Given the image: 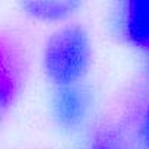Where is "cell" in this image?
Wrapping results in <instances>:
<instances>
[{
  "mask_svg": "<svg viewBox=\"0 0 149 149\" xmlns=\"http://www.w3.org/2000/svg\"><path fill=\"white\" fill-rule=\"evenodd\" d=\"M85 149H124L118 137L111 134H102L95 137Z\"/></svg>",
  "mask_w": 149,
  "mask_h": 149,
  "instance_id": "5",
  "label": "cell"
},
{
  "mask_svg": "<svg viewBox=\"0 0 149 149\" xmlns=\"http://www.w3.org/2000/svg\"><path fill=\"white\" fill-rule=\"evenodd\" d=\"M120 26L130 44L149 53V0L123 3Z\"/></svg>",
  "mask_w": 149,
  "mask_h": 149,
  "instance_id": "3",
  "label": "cell"
},
{
  "mask_svg": "<svg viewBox=\"0 0 149 149\" xmlns=\"http://www.w3.org/2000/svg\"><path fill=\"white\" fill-rule=\"evenodd\" d=\"M51 114L58 127L76 132L88 121L94 101L92 94L82 84L56 86L51 95Z\"/></svg>",
  "mask_w": 149,
  "mask_h": 149,
  "instance_id": "2",
  "label": "cell"
},
{
  "mask_svg": "<svg viewBox=\"0 0 149 149\" xmlns=\"http://www.w3.org/2000/svg\"><path fill=\"white\" fill-rule=\"evenodd\" d=\"M92 47L86 31L79 25H66L47 41L42 67L56 86L76 85L91 67Z\"/></svg>",
  "mask_w": 149,
  "mask_h": 149,
  "instance_id": "1",
  "label": "cell"
},
{
  "mask_svg": "<svg viewBox=\"0 0 149 149\" xmlns=\"http://www.w3.org/2000/svg\"><path fill=\"white\" fill-rule=\"evenodd\" d=\"M139 142L142 149H149V101L139 126Z\"/></svg>",
  "mask_w": 149,
  "mask_h": 149,
  "instance_id": "6",
  "label": "cell"
},
{
  "mask_svg": "<svg viewBox=\"0 0 149 149\" xmlns=\"http://www.w3.org/2000/svg\"><path fill=\"white\" fill-rule=\"evenodd\" d=\"M78 6L79 3L74 2H40L24 5L29 15L42 21H63L69 18Z\"/></svg>",
  "mask_w": 149,
  "mask_h": 149,
  "instance_id": "4",
  "label": "cell"
}]
</instances>
